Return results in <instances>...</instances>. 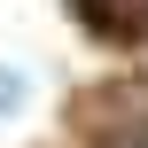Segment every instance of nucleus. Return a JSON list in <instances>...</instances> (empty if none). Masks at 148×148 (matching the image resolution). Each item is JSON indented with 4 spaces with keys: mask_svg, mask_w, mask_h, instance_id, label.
Wrapping results in <instances>:
<instances>
[{
    "mask_svg": "<svg viewBox=\"0 0 148 148\" xmlns=\"http://www.w3.org/2000/svg\"><path fill=\"white\" fill-rule=\"evenodd\" d=\"M125 148H148V140H125Z\"/></svg>",
    "mask_w": 148,
    "mask_h": 148,
    "instance_id": "nucleus-3",
    "label": "nucleus"
},
{
    "mask_svg": "<svg viewBox=\"0 0 148 148\" xmlns=\"http://www.w3.org/2000/svg\"><path fill=\"white\" fill-rule=\"evenodd\" d=\"M23 94H31V78H23L16 62H0V125H8L16 109H23Z\"/></svg>",
    "mask_w": 148,
    "mask_h": 148,
    "instance_id": "nucleus-2",
    "label": "nucleus"
},
{
    "mask_svg": "<svg viewBox=\"0 0 148 148\" xmlns=\"http://www.w3.org/2000/svg\"><path fill=\"white\" fill-rule=\"evenodd\" d=\"M86 16L101 31H148V0H86Z\"/></svg>",
    "mask_w": 148,
    "mask_h": 148,
    "instance_id": "nucleus-1",
    "label": "nucleus"
}]
</instances>
